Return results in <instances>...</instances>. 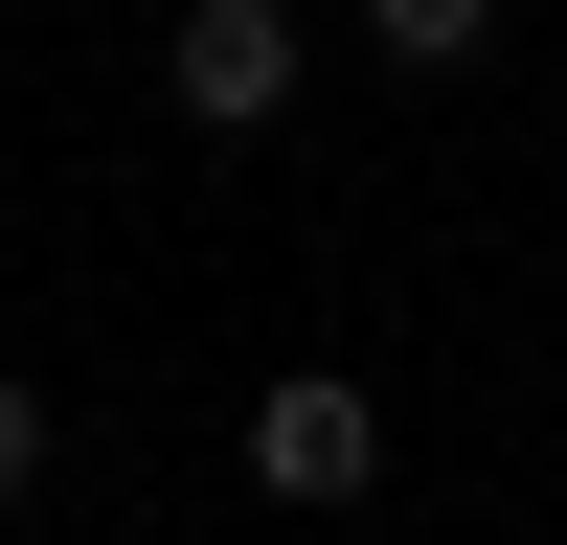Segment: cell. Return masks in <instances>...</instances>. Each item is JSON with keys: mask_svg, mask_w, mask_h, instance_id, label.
Here are the masks:
<instances>
[{"mask_svg": "<svg viewBox=\"0 0 567 545\" xmlns=\"http://www.w3.org/2000/svg\"><path fill=\"white\" fill-rule=\"evenodd\" d=\"M0 500H45V387L0 363Z\"/></svg>", "mask_w": 567, "mask_h": 545, "instance_id": "277c9868", "label": "cell"}, {"mask_svg": "<svg viewBox=\"0 0 567 545\" xmlns=\"http://www.w3.org/2000/svg\"><path fill=\"white\" fill-rule=\"evenodd\" d=\"M159 114L182 136H272L296 114V0H182L159 23Z\"/></svg>", "mask_w": 567, "mask_h": 545, "instance_id": "7a4b0ae2", "label": "cell"}, {"mask_svg": "<svg viewBox=\"0 0 567 545\" xmlns=\"http://www.w3.org/2000/svg\"><path fill=\"white\" fill-rule=\"evenodd\" d=\"M227 454H250V500H296V523H318V500H386V409H363L341 363H272Z\"/></svg>", "mask_w": 567, "mask_h": 545, "instance_id": "6da1fadb", "label": "cell"}, {"mask_svg": "<svg viewBox=\"0 0 567 545\" xmlns=\"http://www.w3.org/2000/svg\"><path fill=\"white\" fill-rule=\"evenodd\" d=\"M363 45H386V69H432V91H454V69H477V45H499V0H363Z\"/></svg>", "mask_w": 567, "mask_h": 545, "instance_id": "3957f363", "label": "cell"}]
</instances>
